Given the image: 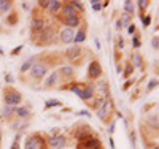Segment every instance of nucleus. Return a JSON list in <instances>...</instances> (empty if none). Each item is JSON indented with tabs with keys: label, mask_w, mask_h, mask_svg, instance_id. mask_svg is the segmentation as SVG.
<instances>
[{
	"label": "nucleus",
	"mask_w": 159,
	"mask_h": 149,
	"mask_svg": "<svg viewBox=\"0 0 159 149\" xmlns=\"http://www.w3.org/2000/svg\"><path fill=\"white\" fill-rule=\"evenodd\" d=\"M46 73H48V67H46L45 63H35L34 67L30 68V74H32V78H35V79L45 78Z\"/></svg>",
	"instance_id": "f257e3e1"
},
{
	"label": "nucleus",
	"mask_w": 159,
	"mask_h": 149,
	"mask_svg": "<svg viewBox=\"0 0 159 149\" xmlns=\"http://www.w3.org/2000/svg\"><path fill=\"white\" fill-rule=\"evenodd\" d=\"M19 101H21V94L19 92H16V90H8L6 92V95H5V103L6 105L13 106V105H18Z\"/></svg>",
	"instance_id": "f03ea898"
},
{
	"label": "nucleus",
	"mask_w": 159,
	"mask_h": 149,
	"mask_svg": "<svg viewBox=\"0 0 159 149\" xmlns=\"http://www.w3.org/2000/svg\"><path fill=\"white\" fill-rule=\"evenodd\" d=\"M40 146H45V141L40 136H29L26 139V149H40Z\"/></svg>",
	"instance_id": "7ed1b4c3"
},
{
	"label": "nucleus",
	"mask_w": 159,
	"mask_h": 149,
	"mask_svg": "<svg viewBox=\"0 0 159 149\" xmlns=\"http://www.w3.org/2000/svg\"><path fill=\"white\" fill-rule=\"evenodd\" d=\"M102 74V67H100V63L99 62H91V65H89V70H88V76L91 78V79H97L99 76Z\"/></svg>",
	"instance_id": "20e7f679"
},
{
	"label": "nucleus",
	"mask_w": 159,
	"mask_h": 149,
	"mask_svg": "<svg viewBox=\"0 0 159 149\" xmlns=\"http://www.w3.org/2000/svg\"><path fill=\"white\" fill-rule=\"evenodd\" d=\"M73 38H75V32H73V29H69V27H65V29L61 32V41H62V43L70 44V43H73Z\"/></svg>",
	"instance_id": "39448f33"
},
{
	"label": "nucleus",
	"mask_w": 159,
	"mask_h": 149,
	"mask_svg": "<svg viewBox=\"0 0 159 149\" xmlns=\"http://www.w3.org/2000/svg\"><path fill=\"white\" fill-rule=\"evenodd\" d=\"M65 144H67V139H65V136H62V135L50 138V146L54 147V149H62Z\"/></svg>",
	"instance_id": "423d86ee"
},
{
	"label": "nucleus",
	"mask_w": 159,
	"mask_h": 149,
	"mask_svg": "<svg viewBox=\"0 0 159 149\" xmlns=\"http://www.w3.org/2000/svg\"><path fill=\"white\" fill-rule=\"evenodd\" d=\"M65 24H67V27L69 29H73V27H77V25H80V17L75 14V16H70V17H65Z\"/></svg>",
	"instance_id": "0eeeda50"
},
{
	"label": "nucleus",
	"mask_w": 159,
	"mask_h": 149,
	"mask_svg": "<svg viewBox=\"0 0 159 149\" xmlns=\"http://www.w3.org/2000/svg\"><path fill=\"white\" fill-rule=\"evenodd\" d=\"M32 30L34 32H43L45 30V19H42V17L35 19L34 24H32Z\"/></svg>",
	"instance_id": "6e6552de"
},
{
	"label": "nucleus",
	"mask_w": 159,
	"mask_h": 149,
	"mask_svg": "<svg viewBox=\"0 0 159 149\" xmlns=\"http://www.w3.org/2000/svg\"><path fill=\"white\" fill-rule=\"evenodd\" d=\"M92 95H94V87L89 86V87H86V89H81L80 98H83V100H89Z\"/></svg>",
	"instance_id": "1a4fd4ad"
},
{
	"label": "nucleus",
	"mask_w": 159,
	"mask_h": 149,
	"mask_svg": "<svg viewBox=\"0 0 159 149\" xmlns=\"http://www.w3.org/2000/svg\"><path fill=\"white\" fill-rule=\"evenodd\" d=\"M35 65V57H30V59H27L24 63H22V67H21V71L26 73V71H29L32 67Z\"/></svg>",
	"instance_id": "9d476101"
},
{
	"label": "nucleus",
	"mask_w": 159,
	"mask_h": 149,
	"mask_svg": "<svg viewBox=\"0 0 159 149\" xmlns=\"http://www.w3.org/2000/svg\"><path fill=\"white\" fill-rule=\"evenodd\" d=\"M80 54H81V49L78 48V46H73V48H70V49L67 51V57H69V59H77Z\"/></svg>",
	"instance_id": "9b49d317"
},
{
	"label": "nucleus",
	"mask_w": 159,
	"mask_h": 149,
	"mask_svg": "<svg viewBox=\"0 0 159 149\" xmlns=\"http://www.w3.org/2000/svg\"><path fill=\"white\" fill-rule=\"evenodd\" d=\"M62 11H64V14H65V17H70V16H75V8L70 5V3H65L64 6H62Z\"/></svg>",
	"instance_id": "f8f14e48"
},
{
	"label": "nucleus",
	"mask_w": 159,
	"mask_h": 149,
	"mask_svg": "<svg viewBox=\"0 0 159 149\" xmlns=\"http://www.w3.org/2000/svg\"><path fill=\"white\" fill-rule=\"evenodd\" d=\"M110 109V105L107 103V101H104V105H102L99 109H97V116L100 119H105V114H107V111Z\"/></svg>",
	"instance_id": "ddd939ff"
},
{
	"label": "nucleus",
	"mask_w": 159,
	"mask_h": 149,
	"mask_svg": "<svg viewBox=\"0 0 159 149\" xmlns=\"http://www.w3.org/2000/svg\"><path fill=\"white\" fill-rule=\"evenodd\" d=\"M56 79H58V71H53L51 73V76L48 78V79H46V87H53L54 84H56Z\"/></svg>",
	"instance_id": "4468645a"
},
{
	"label": "nucleus",
	"mask_w": 159,
	"mask_h": 149,
	"mask_svg": "<svg viewBox=\"0 0 159 149\" xmlns=\"http://www.w3.org/2000/svg\"><path fill=\"white\" fill-rule=\"evenodd\" d=\"M124 10L130 14H134L135 13V3L134 2H124Z\"/></svg>",
	"instance_id": "2eb2a0df"
},
{
	"label": "nucleus",
	"mask_w": 159,
	"mask_h": 149,
	"mask_svg": "<svg viewBox=\"0 0 159 149\" xmlns=\"http://www.w3.org/2000/svg\"><path fill=\"white\" fill-rule=\"evenodd\" d=\"M50 10L53 11V13H56V11H59L61 8H62V2H50Z\"/></svg>",
	"instance_id": "dca6fc26"
},
{
	"label": "nucleus",
	"mask_w": 159,
	"mask_h": 149,
	"mask_svg": "<svg viewBox=\"0 0 159 149\" xmlns=\"http://www.w3.org/2000/svg\"><path fill=\"white\" fill-rule=\"evenodd\" d=\"M14 111H16V114L19 117H27V116H29V109H27V108H16Z\"/></svg>",
	"instance_id": "f3484780"
},
{
	"label": "nucleus",
	"mask_w": 159,
	"mask_h": 149,
	"mask_svg": "<svg viewBox=\"0 0 159 149\" xmlns=\"http://www.w3.org/2000/svg\"><path fill=\"white\" fill-rule=\"evenodd\" d=\"M11 6V2H5V0H0V11H8Z\"/></svg>",
	"instance_id": "a211bd4d"
},
{
	"label": "nucleus",
	"mask_w": 159,
	"mask_h": 149,
	"mask_svg": "<svg viewBox=\"0 0 159 149\" xmlns=\"http://www.w3.org/2000/svg\"><path fill=\"white\" fill-rule=\"evenodd\" d=\"M85 38H86V33L83 32V30H80V32H78V35L73 38V41H75V43H80V41H85Z\"/></svg>",
	"instance_id": "6ab92c4d"
},
{
	"label": "nucleus",
	"mask_w": 159,
	"mask_h": 149,
	"mask_svg": "<svg viewBox=\"0 0 159 149\" xmlns=\"http://www.w3.org/2000/svg\"><path fill=\"white\" fill-rule=\"evenodd\" d=\"M61 73L64 74V76H72V74H73V68L72 67H64L61 70Z\"/></svg>",
	"instance_id": "aec40b11"
},
{
	"label": "nucleus",
	"mask_w": 159,
	"mask_h": 149,
	"mask_svg": "<svg viewBox=\"0 0 159 149\" xmlns=\"http://www.w3.org/2000/svg\"><path fill=\"white\" fill-rule=\"evenodd\" d=\"M134 65H135V67H140V65H142V55H140V54L134 55Z\"/></svg>",
	"instance_id": "412c9836"
},
{
	"label": "nucleus",
	"mask_w": 159,
	"mask_h": 149,
	"mask_svg": "<svg viewBox=\"0 0 159 149\" xmlns=\"http://www.w3.org/2000/svg\"><path fill=\"white\" fill-rule=\"evenodd\" d=\"M51 106H61V101H58V100H50V101H46V108H51Z\"/></svg>",
	"instance_id": "4be33fe9"
},
{
	"label": "nucleus",
	"mask_w": 159,
	"mask_h": 149,
	"mask_svg": "<svg viewBox=\"0 0 159 149\" xmlns=\"http://www.w3.org/2000/svg\"><path fill=\"white\" fill-rule=\"evenodd\" d=\"M13 111H14V108H13V106H10V105H6V106L3 108V114H5V116H10V114L13 113Z\"/></svg>",
	"instance_id": "5701e85b"
},
{
	"label": "nucleus",
	"mask_w": 159,
	"mask_h": 149,
	"mask_svg": "<svg viewBox=\"0 0 159 149\" xmlns=\"http://www.w3.org/2000/svg\"><path fill=\"white\" fill-rule=\"evenodd\" d=\"M159 84V81L157 79H151V81H149V84H148V87H146V90H151L153 87H156Z\"/></svg>",
	"instance_id": "b1692460"
},
{
	"label": "nucleus",
	"mask_w": 159,
	"mask_h": 149,
	"mask_svg": "<svg viewBox=\"0 0 159 149\" xmlns=\"http://www.w3.org/2000/svg\"><path fill=\"white\" fill-rule=\"evenodd\" d=\"M91 5H92V8H94V11H100L102 10L100 2H91Z\"/></svg>",
	"instance_id": "393cba45"
},
{
	"label": "nucleus",
	"mask_w": 159,
	"mask_h": 149,
	"mask_svg": "<svg viewBox=\"0 0 159 149\" xmlns=\"http://www.w3.org/2000/svg\"><path fill=\"white\" fill-rule=\"evenodd\" d=\"M142 22H143L145 27H148L149 22H151V17H149V16H143V17H142Z\"/></svg>",
	"instance_id": "a878e982"
},
{
	"label": "nucleus",
	"mask_w": 159,
	"mask_h": 149,
	"mask_svg": "<svg viewBox=\"0 0 159 149\" xmlns=\"http://www.w3.org/2000/svg\"><path fill=\"white\" fill-rule=\"evenodd\" d=\"M121 19H123V21H121V24H123V25H127V24L130 22V19H129L127 14H123V17H121Z\"/></svg>",
	"instance_id": "bb28decb"
},
{
	"label": "nucleus",
	"mask_w": 159,
	"mask_h": 149,
	"mask_svg": "<svg viewBox=\"0 0 159 149\" xmlns=\"http://www.w3.org/2000/svg\"><path fill=\"white\" fill-rule=\"evenodd\" d=\"M70 5H72V6H77L80 11H83V8H85V6H83V5H81L80 2H70Z\"/></svg>",
	"instance_id": "cd10ccee"
},
{
	"label": "nucleus",
	"mask_w": 159,
	"mask_h": 149,
	"mask_svg": "<svg viewBox=\"0 0 159 149\" xmlns=\"http://www.w3.org/2000/svg\"><path fill=\"white\" fill-rule=\"evenodd\" d=\"M132 46H134V48H138V46H140V40H138V36H134V40H132Z\"/></svg>",
	"instance_id": "c85d7f7f"
},
{
	"label": "nucleus",
	"mask_w": 159,
	"mask_h": 149,
	"mask_svg": "<svg viewBox=\"0 0 159 149\" xmlns=\"http://www.w3.org/2000/svg\"><path fill=\"white\" fill-rule=\"evenodd\" d=\"M138 5H140V8H142V10H145V8H146V5H148V2H145V0H140V2H138Z\"/></svg>",
	"instance_id": "c756f323"
},
{
	"label": "nucleus",
	"mask_w": 159,
	"mask_h": 149,
	"mask_svg": "<svg viewBox=\"0 0 159 149\" xmlns=\"http://www.w3.org/2000/svg\"><path fill=\"white\" fill-rule=\"evenodd\" d=\"M130 73H132V65H127V68H126V76H127V74H130Z\"/></svg>",
	"instance_id": "7c9ffc66"
},
{
	"label": "nucleus",
	"mask_w": 159,
	"mask_h": 149,
	"mask_svg": "<svg viewBox=\"0 0 159 149\" xmlns=\"http://www.w3.org/2000/svg\"><path fill=\"white\" fill-rule=\"evenodd\" d=\"M11 149H19V144H18V138H16V141L13 143V146H11Z\"/></svg>",
	"instance_id": "2f4dec72"
},
{
	"label": "nucleus",
	"mask_w": 159,
	"mask_h": 149,
	"mask_svg": "<svg viewBox=\"0 0 159 149\" xmlns=\"http://www.w3.org/2000/svg\"><path fill=\"white\" fill-rule=\"evenodd\" d=\"M135 32V25H129V33H134Z\"/></svg>",
	"instance_id": "473e14b6"
},
{
	"label": "nucleus",
	"mask_w": 159,
	"mask_h": 149,
	"mask_svg": "<svg viewBox=\"0 0 159 149\" xmlns=\"http://www.w3.org/2000/svg\"><path fill=\"white\" fill-rule=\"evenodd\" d=\"M21 49H22V46H19V48H16V49H14V51H13V54H18V52H19V51H21Z\"/></svg>",
	"instance_id": "72a5a7b5"
},
{
	"label": "nucleus",
	"mask_w": 159,
	"mask_h": 149,
	"mask_svg": "<svg viewBox=\"0 0 159 149\" xmlns=\"http://www.w3.org/2000/svg\"><path fill=\"white\" fill-rule=\"evenodd\" d=\"M113 130H115V122L110 125V133H113Z\"/></svg>",
	"instance_id": "f704fd0d"
},
{
	"label": "nucleus",
	"mask_w": 159,
	"mask_h": 149,
	"mask_svg": "<svg viewBox=\"0 0 159 149\" xmlns=\"http://www.w3.org/2000/svg\"><path fill=\"white\" fill-rule=\"evenodd\" d=\"M116 27H118V29H121V27H123V24H121V21H118V22H116Z\"/></svg>",
	"instance_id": "c9c22d12"
},
{
	"label": "nucleus",
	"mask_w": 159,
	"mask_h": 149,
	"mask_svg": "<svg viewBox=\"0 0 159 149\" xmlns=\"http://www.w3.org/2000/svg\"><path fill=\"white\" fill-rule=\"evenodd\" d=\"M154 149H159V146H156V147H154Z\"/></svg>",
	"instance_id": "e433bc0d"
},
{
	"label": "nucleus",
	"mask_w": 159,
	"mask_h": 149,
	"mask_svg": "<svg viewBox=\"0 0 159 149\" xmlns=\"http://www.w3.org/2000/svg\"><path fill=\"white\" fill-rule=\"evenodd\" d=\"M157 48H159V41H157Z\"/></svg>",
	"instance_id": "4c0bfd02"
},
{
	"label": "nucleus",
	"mask_w": 159,
	"mask_h": 149,
	"mask_svg": "<svg viewBox=\"0 0 159 149\" xmlns=\"http://www.w3.org/2000/svg\"><path fill=\"white\" fill-rule=\"evenodd\" d=\"M0 54H2V49H0Z\"/></svg>",
	"instance_id": "58836bf2"
}]
</instances>
